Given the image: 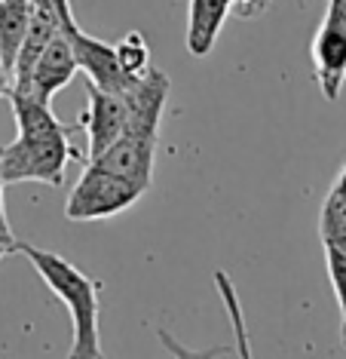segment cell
I'll use <instances>...</instances> for the list:
<instances>
[{
	"label": "cell",
	"mask_w": 346,
	"mask_h": 359,
	"mask_svg": "<svg viewBox=\"0 0 346 359\" xmlns=\"http://www.w3.org/2000/svg\"><path fill=\"white\" fill-rule=\"evenodd\" d=\"M15 252H22L34 264V271L46 283V289L68 307L71 325H74V341H71L68 356H83V359L102 356V334H98L102 283H95L77 264H71L68 258L55 255V252L28 246V243H19Z\"/></svg>",
	"instance_id": "obj_1"
},
{
	"label": "cell",
	"mask_w": 346,
	"mask_h": 359,
	"mask_svg": "<svg viewBox=\"0 0 346 359\" xmlns=\"http://www.w3.org/2000/svg\"><path fill=\"white\" fill-rule=\"evenodd\" d=\"M74 129H64V133L15 135L10 144L0 148V175H4V182L6 184L43 182L53 187L64 184L68 163L80 160V151L74 148V142H71Z\"/></svg>",
	"instance_id": "obj_2"
},
{
	"label": "cell",
	"mask_w": 346,
	"mask_h": 359,
	"mask_svg": "<svg viewBox=\"0 0 346 359\" xmlns=\"http://www.w3.org/2000/svg\"><path fill=\"white\" fill-rule=\"evenodd\" d=\"M144 194L147 191L141 184L113 175L95 163H86L64 200V218L68 222H104V218L132 209Z\"/></svg>",
	"instance_id": "obj_3"
},
{
	"label": "cell",
	"mask_w": 346,
	"mask_h": 359,
	"mask_svg": "<svg viewBox=\"0 0 346 359\" xmlns=\"http://www.w3.org/2000/svg\"><path fill=\"white\" fill-rule=\"evenodd\" d=\"M312 71L325 99H340L346 86V0H328L325 19L312 37Z\"/></svg>",
	"instance_id": "obj_4"
},
{
	"label": "cell",
	"mask_w": 346,
	"mask_h": 359,
	"mask_svg": "<svg viewBox=\"0 0 346 359\" xmlns=\"http://www.w3.org/2000/svg\"><path fill=\"white\" fill-rule=\"evenodd\" d=\"M62 34L68 37L74 59H77V68L89 77V83L98 89H108V93H126V89L135 83L126 71L120 68L117 53H113V43H104L98 37H89L83 28L77 25V19H64L62 22Z\"/></svg>",
	"instance_id": "obj_5"
},
{
	"label": "cell",
	"mask_w": 346,
	"mask_h": 359,
	"mask_svg": "<svg viewBox=\"0 0 346 359\" xmlns=\"http://www.w3.org/2000/svg\"><path fill=\"white\" fill-rule=\"evenodd\" d=\"M80 126L86 129V160H95L108 144H113L129 126V104L123 93H108L89 83L86 86V114L80 117Z\"/></svg>",
	"instance_id": "obj_6"
},
{
	"label": "cell",
	"mask_w": 346,
	"mask_h": 359,
	"mask_svg": "<svg viewBox=\"0 0 346 359\" xmlns=\"http://www.w3.org/2000/svg\"><path fill=\"white\" fill-rule=\"evenodd\" d=\"M153 157H156V135H144L135 129H123V135L113 144H108L95 160V166L108 169V172L129 178V182L141 184L144 191L153 182Z\"/></svg>",
	"instance_id": "obj_7"
},
{
	"label": "cell",
	"mask_w": 346,
	"mask_h": 359,
	"mask_svg": "<svg viewBox=\"0 0 346 359\" xmlns=\"http://www.w3.org/2000/svg\"><path fill=\"white\" fill-rule=\"evenodd\" d=\"M77 71L80 68H77V59H74L68 37L59 31V34L46 43V50L40 53V59L34 62V71H31V80H28V93L37 95L40 102H53V95L62 93Z\"/></svg>",
	"instance_id": "obj_8"
},
{
	"label": "cell",
	"mask_w": 346,
	"mask_h": 359,
	"mask_svg": "<svg viewBox=\"0 0 346 359\" xmlns=\"http://www.w3.org/2000/svg\"><path fill=\"white\" fill-rule=\"evenodd\" d=\"M62 31V22L55 13L31 6V19H28V31L25 40L15 53V65H13V89L15 93H28V80L34 71V62L40 59V53L46 50V43Z\"/></svg>",
	"instance_id": "obj_9"
},
{
	"label": "cell",
	"mask_w": 346,
	"mask_h": 359,
	"mask_svg": "<svg viewBox=\"0 0 346 359\" xmlns=\"http://www.w3.org/2000/svg\"><path fill=\"white\" fill-rule=\"evenodd\" d=\"M230 15V0H191L187 6V53L193 59H205L215 50L221 28Z\"/></svg>",
	"instance_id": "obj_10"
},
{
	"label": "cell",
	"mask_w": 346,
	"mask_h": 359,
	"mask_svg": "<svg viewBox=\"0 0 346 359\" xmlns=\"http://www.w3.org/2000/svg\"><path fill=\"white\" fill-rule=\"evenodd\" d=\"M28 19H31L28 0H0V59H4L10 77H13L15 53H19L25 40V31H28Z\"/></svg>",
	"instance_id": "obj_11"
},
{
	"label": "cell",
	"mask_w": 346,
	"mask_h": 359,
	"mask_svg": "<svg viewBox=\"0 0 346 359\" xmlns=\"http://www.w3.org/2000/svg\"><path fill=\"white\" fill-rule=\"evenodd\" d=\"M319 236H322V246H334V249L346 252V197L337 187L328 191V197L322 203Z\"/></svg>",
	"instance_id": "obj_12"
},
{
	"label": "cell",
	"mask_w": 346,
	"mask_h": 359,
	"mask_svg": "<svg viewBox=\"0 0 346 359\" xmlns=\"http://www.w3.org/2000/svg\"><path fill=\"white\" fill-rule=\"evenodd\" d=\"M113 53H117L120 68L126 71L132 80H138L147 68H151V46H147L141 31H129L120 43H113Z\"/></svg>",
	"instance_id": "obj_13"
},
{
	"label": "cell",
	"mask_w": 346,
	"mask_h": 359,
	"mask_svg": "<svg viewBox=\"0 0 346 359\" xmlns=\"http://www.w3.org/2000/svg\"><path fill=\"white\" fill-rule=\"evenodd\" d=\"M322 249H325L328 280H331L337 307H340V344L346 347V252L334 249V246H322Z\"/></svg>",
	"instance_id": "obj_14"
},
{
	"label": "cell",
	"mask_w": 346,
	"mask_h": 359,
	"mask_svg": "<svg viewBox=\"0 0 346 359\" xmlns=\"http://www.w3.org/2000/svg\"><path fill=\"white\" fill-rule=\"evenodd\" d=\"M270 6V0H230V13L239 19H258V15Z\"/></svg>",
	"instance_id": "obj_15"
},
{
	"label": "cell",
	"mask_w": 346,
	"mask_h": 359,
	"mask_svg": "<svg viewBox=\"0 0 346 359\" xmlns=\"http://www.w3.org/2000/svg\"><path fill=\"white\" fill-rule=\"evenodd\" d=\"M28 4L31 6H40V10L55 13V15H59V22H64V19H71V15H74L71 0H28Z\"/></svg>",
	"instance_id": "obj_16"
},
{
	"label": "cell",
	"mask_w": 346,
	"mask_h": 359,
	"mask_svg": "<svg viewBox=\"0 0 346 359\" xmlns=\"http://www.w3.org/2000/svg\"><path fill=\"white\" fill-rule=\"evenodd\" d=\"M15 246H19V240L13 236L10 227H0V258H6L10 252H15Z\"/></svg>",
	"instance_id": "obj_17"
},
{
	"label": "cell",
	"mask_w": 346,
	"mask_h": 359,
	"mask_svg": "<svg viewBox=\"0 0 346 359\" xmlns=\"http://www.w3.org/2000/svg\"><path fill=\"white\" fill-rule=\"evenodd\" d=\"M13 89V77H10V71H6V65L4 59H0V99H6V93Z\"/></svg>",
	"instance_id": "obj_18"
},
{
	"label": "cell",
	"mask_w": 346,
	"mask_h": 359,
	"mask_svg": "<svg viewBox=\"0 0 346 359\" xmlns=\"http://www.w3.org/2000/svg\"><path fill=\"white\" fill-rule=\"evenodd\" d=\"M4 187H6V182H4V175H0V227H10V222H6V206H4Z\"/></svg>",
	"instance_id": "obj_19"
},
{
	"label": "cell",
	"mask_w": 346,
	"mask_h": 359,
	"mask_svg": "<svg viewBox=\"0 0 346 359\" xmlns=\"http://www.w3.org/2000/svg\"><path fill=\"white\" fill-rule=\"evenodd\" d=\"M334 187H337V191H340V194H343V197H346V166L340 169V175H337V182H334Z\"/></svg>",
	"instance_id": "obj_20"
}]
</instances>
